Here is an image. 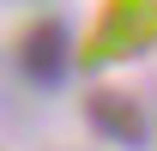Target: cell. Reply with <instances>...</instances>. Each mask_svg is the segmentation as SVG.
Listing matches in <instances>:
<instances>
[{
    "instance_id": "2",
    "label": "cell",
    "mask_w": 157,
    "mask_h": 151,
    "mask_svg": "<svg viewBox=\"0 0 157 151\" xmlns=\"http://www.w3.org/2000/svg\"><path fill=\"white\" fill-rule=\"evenodd\" d=\"M85 121L109 145H145L151 139V121L139 109V97H127V91H91L85 97Z\"/></svg>"
},
{
    "instance_id": "1",
    "label": "cell",
    "mask_w": 157,
    "mask_h": 151,
    "mask_svg": "<svg viewBox=\"0 0 157 151\" xmlns=\"http://www.w3.org/2000/svg\"><path fill=\"white\" fill-rule=\"evenodd\" d=\"M73 67V37H67V24L60 18H42L36 30H24L18 42V73L36 85V91H55L60 79Z\"/></svg>"
},
{
    "instance_id": "3",
    "label": "cell",
    "mask_w": 157,
    "mask_h": 151,
    "mask_svg": "<svg viewBox=\"0 0 157 151\" xmlns=\"http://www.w3.org/2000/svg\"><path fill=\"white\" fill-rule=\"evenodd\" d=\"M115 24L127 30V55H139V42L157 37V0H115Z\"/></svg>"
}]
</instances>
